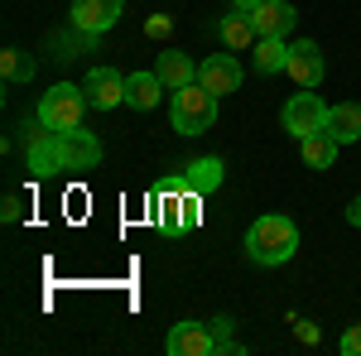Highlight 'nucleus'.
<instances>
[{
	"mask_svg": "<svg viewBox=\"0 0 361 356\" xmlns=\"http://www.w3.org/2000/svg\"><path fill=\"white\" fill-rule=\"evenodd\" d=\"M25 154L34 178H54V173H87L102 164V140L73 125V130H44V121L34 116V125H25Z\"/></svg>",
	"mask_w": 361,
	"mask_h": 356,
	"instance_id": "obj_1",
	"label": "nucleus"
},
{
	"mask_svg": "<svg viewBox=\"0 0 361 356\" xmlns=\"http://www.w3.org/2000/svg\"><path fill=\"white\" fill-rule=\"evenodd\" d=\"M294 250H299V226H294L289 217L270 212V217L250 221V231H246V255L255 260V265H284Z\"/></svg>",
	"mask_w": 361,
	"mask_h": 356,
	"instance_id": "obj_2",
	"label": "nucleus"
},
{
	"mask_svg": "<svg viewBox=\"0 0 361 356\" xmlns=\"http://www.w3.org/2000/svg\"><path fill=\"white\" fill-rule=\"evenodd\" d=\"M169 121L178 135H207L217 125V92H207L202 82L169 92Z\"/></svg>",
	"mask_w": 361,
	"mask_h": 356,
	"instance_id": "obj_3",
	"label": "nucleus"
},
{
	"mask_svg": "<svg viewBox=\"0 0 361 356\" xmlns=\"http://www.w3.org/2000/svg\"><path fill=\"white\" fill-rule=\"evenodd\" d=\"M82 111H87V92L73 82H58L49 87L44 97H39V121H44V130H73V125H82Z\"/></svg>",
	"mask_w": 361,
	"mask_h": 356,
	"instance_id": "obj_4",
	"label": "nucleus"
},
{
	"mask_svg": "<svg viewBox=\"0 0 361 356\" xmlns=\"http://www.w3.org/2000/svg\"><path fill=\"white\" fill-rule=\"evenodd\" d=\"M279 121H284V130L294 140L304 135H318V130H328V102L318 97V92H308V87H299L289 102H284V111H279Z\"/></svg>",
	"mask_w": 361,
	"mask_h": 356,
	"instance_id": "obj_5",
	"label": "nucleus"
},
{
	"mask_svg": "<svg viewBox=\"0 0 361 356\" xmlns=\"http://www.w3.org/2000/svg\"><path fill=\"white\" fill-rule=\"evenodd\" d=\"M121 10H126V0H73L68 25L78 29L82 39H102V34L121 20Z\"/></svg>",
	"mask_w": 361,
	"mask_h": 356,
	"instance_id": "obj_6",
	"label": "nucleus"
},
{
	"mask_svg": "<svg viewBox=\"0 0 361 356\" xmlns=\"http://www.w3.org/2000/svg\"><path fill=\"white\" fill-rule=\"evenodd\" d=\"M82 92H87V106L92 111L126 106V78H121L116 68H92L82 78Z\"/></svg>",
	"mask_w": 361,
	"mask_h": 356,
	"instance_id": "obj_7",
	"label": "nucleus"
},
{
	"mask_svg": "<svg viewBox=\"0 0 361 356\" xmlns=\"http://www.w3.org/2000/svg\"><path fill=\"white\" fill-rule=\"evenodd\" d=\"M289 78H294V87H313L323 82V73H328V63H323V49L313 44V39H299V44H289V68H284Z\"/></svg>",
	"mask_w": 361,
	"mask_h": 356,
	"instance_id": "obj_8",
	"label": "nucleus"
},
{
	"mask_svg": "<svg viewBox=\"0 0 361 356\" xmlns=\"http://www.w3.org/2000/svg\"><path fill=\"white\" fill-rule=\"evenodd\" d=\"M250 25H255L260 39H289V29L299 25V10L289 0H260L250 10Z\"/></svg>",
	"mask_w": 361,
	"mask_h": 356,
	"instance_id": "obj_9",
	"label": "nucleus"
},
{
	"mask_svg": "<svg viewBox=\"0 0 361 356\" xmlns=\"http://www.w3.org/2000/svg\"><path fill=\"white\" fill-rule=\"evenodd\" d=\"M164 347H169V356H217V342H212L207 323H173Z\"/></svg>",
	"mask_w": 361,
	"mask_h": 356,
	"instance_id": "obj_10",
	"label": "nucleus"
},
{
	"mask_svg": "<svg viewBox=\"0 0 361 356\" xmlns=\"http://www.w3.org/2000/svg\"><path fill=\"white\" fill-rule=\"evenodd\" d=\"M197 82L207 87V92H217V97H226V92H236L241 87V63L231 54H212L197 63Z\"/></svg>",
	"mask_w": 361,
	"mask_h": 356,
	"instance_id": "obj_11",
	"label": "nucleus"
},
{
	"mask_svg": "<svg viewBox=\"0 0 361 356\" xmlns=\"http://www.w3.org/2000/svg\"><path fill=\"white\" fill-rule=\"evenodd\" d=\"M154 73H159V82H164L169 92H183V87L197 82V63L183 54V49H164L159 63H154Z\"/></svg>",
	"mask_w": 361,
	"mask_h": 356,
	"instance_id": "obj_12",
	"label": "nucleus"
},
{
	"mask_svg": "<svg viewBox=\"0 0 361 356\" xmlns=\"http://www.w3.org/2000/svg\"><path fill=\"white\" fill-rule=\"evenodd\" d=\"M169 87L159 82V73H130L126 78V106L130 111H154Z\"/></svg>",
	"mask_w": 361,
	"mask_h": 356,
	"instance_id": "obj_13",
	"label": "nucleus"
},
{
	"mask_svg": "<svg viewBox=\"0 0 361 356\" xmlns=\"http://www.w3.org/2000/svg\"><path fill=\"white\" fill-rule=\"evenodd\" d=\"M328 135L337 145H357L361 140V102H337V106H328Z\"/></svg>",
	"mask_w": 361,
	"mask_h": 356,
	"instance_id": "obj_14",
	"label": "nucleus"
},
{
	"mask_svg": "<svg viewBox=\"0 0 361 356\" xmlns=\"http://www.w3.org/2000/svg\"><path fill=\"white\" fill-rule=\"evenodd\" d=\"M183 178H188V188L193 192H207L212 188H222V178H226V164L217 159V154H202V159H193V164H183Z\"/></svg>",
	"mask_w": 361,
	"mask_h": 356,
	"instance_id": "obj_15",
	"label": "nucleus"
},
{
	"mask_svg": "<svg viewBox=\"0 0 361 356\" xmlns=\"http://www.w3.org/2000/svg\"><path fill=\"white\" fill-rule=\"evenodd\" d=\"M217 34H222L226 49H236V54H246V49H255V25H250V15H241V10H231V15H222L217 20Z\"/></svg>",
	"mask_w": 361,
	"mask_h": 356,
	"instance_id": "obj_16",
	"label": "nucleus"
},
{
	"mask_svg": "<svg viewBox=\"0 0 361 356\" xmlns=\"http://www.w3.org/2000/svg\"><path fill=\"white\" fill-rule=\"evenodd\" d=\"M337 149H342V145H337L328 130H318V135H304V140H299V154H304L308 168H333V164H337Z\"/></svg>",
	"mask_w": 361,
	"mask_h": 356,
	"instance_id": "obj_17",
	"label": "nucleus"
},
{
	"mask_svg": "<svg viewBox=\"0 0 361 356\" xmlns=\"http://www.w3.org/2000/svg\"><path fill=\"white\" fill-rule=\"evenodd\" d=\"M289 68V44L284 39H255V73L260 78H275Z\"/></svg>",
	"mask_w": 361,
	"mask_h": 356,
	"instance_id": "obj_18",
	"label": "nucleus"
},
{
	"mask_svg": "<svg viewBox=\"0 0 361 356\" xmlns=\"http://www.w3.org/2000/svg\"><path fill=\"white\" fill-rule=\"evenodd\" d=\"M0 73H5V82H34L39 63H34L25 49H5V54H0Z\"/></svg>",
	"mask_w": 361,
	"mask_h": 356,
	"instance_id": "obj_19",
	"label": "nucleus"
},
{
	"mask_svg": "<svg viewBox=\"0 0 361 356\" xmlns=\"http://www.w3.org/2000/svg\"><path fill=\"white\" fill-rule=\"evenodd\" d=\"M207 328H212V342H217V352H241V342L231 337V318H212Z\"/></svg>",
	"mask_w": 361,
	"mask_h": 356,
	"instance_id": "obj_20",
	"label": "nucleus"
},
{
	"mask_svg": "<svg viewBox=\"0 0 361 356\" xmlns=\"http://www.w3.org/2000/svg\"><path fill=\"white\" fill-rule=\"evenodd\" d=\"M289 323H294V337H299L304 347H318V342H323V332H318V323H308V318H299V313H294Z\"/></svg>",
	"mask_w": 361,
	"mask_h": 356,
	"instance_id": "obj_21",
	"label": "nucleus"
},
{
	"mask_svg": "<svg viewBox=\"0 0 361 356\" xmlns=\"http://www.w3.org/2000/svg\"><path fill=\"white\" fill-rule=\"evenodd\" d=\"M0 217H5V221H20V217H25V202H20V192H5V202H0Z\"/></svg>",
	"mask_w": 361,
	"mask_h": 356,
	"instance_id": "obj_22",
	"label": "nucleus"
},
{
	"mask_svg": "<svg viewBox=\"0 0 361 356\" xmlns=\"http://www.w3.org/2000/svg\"><path fill=\"white\" fill-rule=\"evenodd\" d=\"M169 29H173L169 15H149V20H145V34H149V39H169Z\"/></svg>",
	"mask_w": 361,
	"mask_h": 356,
	"instance_id": "obj_23",
	"label": "nucleus"
},
{
	"mask_svg": "<svg viewBox=\"0 0 361 356\" xmlns=\"http://www.w3.org/2000/svg\"><path fill=\"white\" fill-rule=\"evenodd\" d=\"M337 352H342V356H361V328H347V332H342Z\"/></svg>",
	"mask_w": 361,
	"mask_h": 356,
	"instance_id": "obj_24",
	"label": "nucleus"
},
{
	"mask_svg": "<svg viewBox=\"0 0 361 356\" xmlns=\"http://www.w3.org/2000/svg\"><path fill=\"white\" fill-rule=\"evenodd\" d=\"M347 221H352V226H361V197H352V202H347Z\"/></svg>",
	"mask_w": 361,
	"mask_h": 356,
	"instance_id": "obj_25",
	"label": "nucleus"
},
{
	"mask_svg": "<svg viewBox=\"0 0 361 356\" xmlns=\"http://www.w3.org/2000/svg\"><path fill=\"white\" fill-rule=\"evenodd\" d=\"M255 5H260V0H231V10H241V15H250Z\"/></svg>",
	"mask_w": 361,
	"mask_h": 356,
	"instance_id": "obj_26",
	"label": "nucleus"
}]
</instances>
